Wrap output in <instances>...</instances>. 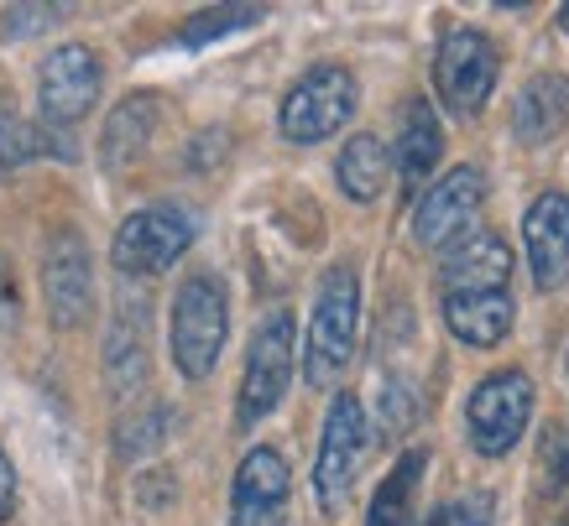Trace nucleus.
<instances>
[{"label": "nucleus", "mask_w": 569, "mask_h": 526, "mask_svg": "<svg viewBox=\"0 0 569 526\" xmlns=\"http://www.w3.org/2000/svg\"><path fill=\"white\" fill-rule=\"evenodd\" d=\"M533 423V381L522 371H491L476 381L466 402V433L470 448L486 458H507L518 448V438Z\"/></svg>", "instance_id": "0eeeda50"}, {"label": "nucleus", "mask_w": 569, "mask_h": 526, "mask_svg": "<svg viewBox=\"0 0 569 526\" xmlns=\"http://www.w3.org/2000/svg\"><path fill=\"white\" fill-rule=\"evenodd\" d=\"M152 125H157V100L152 94H126L110 115H104V131H100V162L110 172H121L126 162H137L152 141Z\"/></svg>", "instance_id": "a211bd4d"}, {"label": "nucleus", "mask_w": 569, "mask_h": 526, "mask_svg": "<svg viewBox=\"0 0 569 526\" xmlns=\"http://www.w3.org/2000/svg\"><path fill=\"white\" fill-rule=\"evenodd\" d=\"M17 510V464L6 458V448H0V522Z\"/></svg>", "instance_id": "a878e982"}, {"label": "nucleus", "mask_w": 569, "mask_h": 526, "mask_svg": "<svg viewBox=\"0 0 569 526\" xmlns=\"http://www.w3.org/2000/svg\"><path fill=\"white\" fill-rule=\"evenodd\" d=\"M445 156V131H439V115H433L429 100H408L402 104V125H397V178H402V193H423Z\"/></svg>", "instance_id": "2eb2a0df"}, {"label": "nucleus", "mask_w": 569, "mask_h": 526, "mask_svg": "<svg viewBox=\"0 0 569 526\" xmlns=\"http://www.w3.org/2000/svg\"><path fill=\"white\" fill-rule=\"evenodd\" d=\"M361 104V84L356 73L340 69V63H319L298 79L288 94H282V110H277V125L293 146H313V141H329Z\"/></svg>", "instance_id": "39448f33"}, {"label": "nucleus", "mask_w": 569, "mask_h": 526, "mask_svg": "<svg viewBox=\"0 0 569 526\" xmlns=\"http://www.w3.org/2000/svg\"><path fill=\"white\" fill-rule=\"evenodd\" d=\"M445 328L470 350H497L512 334V292H445Z\"/></svg>", "instance_id": "dca6fc26"}, {"label": "nucleus", "mask_w": 569, "mask_h": 526, "mask_svg": "<svg viewBox=\"0 0 569 526\" xmlns=\"http://www.w3.org/2000/svg\"><path fill=\"white\" fill-rule=\"evenodd\" d=\"M356 340H361V282H356V266L340 261L319 276V292H313L309 340H303V381L313 391H329L346 375Z\"/></svg>", "instance_id": "f257e3e1"}, {"label": "nucleus", "mask_w": 569, "mask_h": 526, "mask_svg": "<svg viewBox=\"0 0 569 526\" xmlns=\"http://www.w3.org/2000/svg\"><path fill=\"white\" fill-rule=\"evenodd\" d=\"M429 469V454L423 448H408L397 458V469L381 479L377 500H371V522L366 526H408L413 522V495H418V479Z\"/></svg>", "instance_id": "412c9836"}, {"label": "nucleus", "mask_w": 569, "mask_h": 526, "mask_svg": "<svg viewBox=\"0 0 569 526\" xmlns=\"http://www.w3.org/2000/svg\"><path fill=\"white\" fill-rule=\"evenodd\" d=\"M507 282H512V245L497 230H470L439 261L445 292H507Z\"/></svg>", "instance_id": "4468645a"}, {"label": "nucleus", "mask_w": 569, "mask_h": 526, "mask_svg": "<svg viewBox=\"0 0 569 526\" xmlns=\"http://www.w3.org/2000/svg\"><path fill=\"white\" fill-rule=\"evenodd\" d=\"M387 172H392V156H387V146H381L377 136H350L346 146H340L335 178H340V193H346V199H356V204L381 199Z\"/></svg>", "instance_id": "6ab92c4d"}, {"label": "nucleus", "mask_w": 569, "mask_h": 526, "mask_svg": "<svg viewBox=\"0 0 569 526\" xmlns=\"http://www.w3.org/2000/svg\"><path fill=\"white\" fill-rule=\"evenodd\" d=\"M522 245H528V272L538 292L565 287L569 276V193L549 188L538 193L522 214Z\"/></svg>", "instance_id": "ddd939ff"}, {"label": "nucleus", "mask_w": 569, "mask_h": 526, "mask_svg": "<svg viewBox=\"0 0 569 526\" xmlns=\"http://www.w3.org/2000/svg\"><path fill=\"white\" fill-rule=\"evenodd\" d=\"M42 297H48V318L58 328L84 323L89 303H94V261L79 230H58L42 251Z\"/></svg>", "instance_id": "9b49d317"}, {"label": "nucleus", "mask_w": 569, "mask_h": 526, "mask_svg": "<svg viewBox=\"0 0 569 526\" xmlns=\"http://www.w3.org/2000/svg\"><path fill=\"white\" fill-rule=\"evenodd\" d=\"M486 522H491V495H466V500L439 510L429 526H486Z\"/></svg>", "instance_id": "393cba45"}, {"label": "nucleus", "mask_w": 569, "mask_h": 526, "mask_svg": "<svg viewBox=\"0 0 569 526\" xmlns=\"http://www.w3.org/2000/svg\"><path fill=\"white\" fill-rule=\"evenodd\" d=\"M100 100V58L84 42H63L42 58L37 73V104L48 125H73L79 115H89V104Z\"/></svg>", "instance_id": "9d476101"}, {"label": "nucleus", "mask_w": 569, "mask_h": 526, "mask_svg": "<svg viewBox=\"0 0 569 526\" xmlns=\"http://www.w3.org/2000/svg\"><path fill=\"white\" fill-rule=\"evenodd\" d=\"M104 381L116 396H137L147 386V340H141V318H116L110 328V344H104Z\"/></svg>", "instance_id": "aec40b11"}, {"label": "nucleus", "mask_w": 569, "mask_h": 526, "mask_svg": "<svg viewBox=\"0 0 569 526\" xmlns=\"http://www.w3.org/2000/svg\"><path fill=\"white\" fill-rule=\"evenodd\" d=\"M224 334H230V297H224L220 276L193 272L173 297V318H168V350L183 381H209L220 365Z\"/></svg>", "instance_id": "f03ea898"}, {"label": "nucleus", "mask_w": 569, "mask_h": 526, "mask_svg": "<svg viewBox=\"0 0 569 526\" xmlns=\"http://www.w3.org/2000/svg\"><path fill=\"white\" fill-rule=\"evenodd\" d=\"M559 27H565V32H569V0H565V6H559Z\"/></svg>", "instance_id": "cd10ccee"}, {"label": "nucleus", "mask_w": 569, "mask_h": 526, "mask_svg": "<svg viewBox=\"0 0 569 526\" xmlns=\"http://www.w3.org/2000/svg\"><path fill=\"white\" fill-rule=\"evenodd\" d=\"M17 318V292H11V266L0 261V328Z\"/></svg>", "instance_id": "bb28decb"}, {"label": "nucleus", "mask_w": 569, "mask_h": 526, "mask_svg": "<svg viewBox=\"0 0 569 526\" xmlns=\"http://www.w3.org/2000/svg\"><path fill=\"white\" fill-rule=\"evenodd\" d=\"M293 365H298V323L288 307H277L257 323L251 350H246V371H241V396H236V423L257 427L267 423L282 396L293 386Z\"/></svg>", "instance_id": "7ed1b4c3"}, {"label": "nucleus", "mask_w": 569, "mask_h": 526, "mask_svg": "<svg viewBox=\"0 0 569 526\" xmlns=\"http://www.w3.org/2000/svg\"><path fill=\"white\" fill-rule=\"evenodd\" d=\"M32 152H37V131L21 125L11 94L0 89V168H11V162H21V156H32Z\"/></svg>", "instance_id": "b1692460"}, {"label": "nucleus", "mask_w": 569, "mask_h": 526, "mask_svg": "<svg viewBox=\"0 0 569 526\" xmlns=\"http://www.w3.org/2000/svg\"><path fill=\"white\" fill-rule=\"evenodd\" d=\"M261 17H267L261 6H214V11H199V17L178 32V42H183V48H204V42H214V37H224V32L257 27Z\"/></svg>", "instance_id": "4be33fe9"}, {"label": "nucleus", "mask_w": 569, "mask_h": 526, "mask_svg": "<svg viewBox=\"0 0 569 526\" xmlns=\"http://www.w3.org/2000/svg\"><path fill=\"white\" fill-rule=\"evenodd\" d=\"M193 235H199V224H193L189 209L147 204L121 220L116 240H110V261H116L121 276H157L189 251Z\"/></svg>", "instance_id": "6e6552de"}, {"label": "nucleus", "mask_w": 569, "mask_h": 526, "mask_svg": "<svg viewBox=\"0 0 569 526\" xmlns=\"http://www.w3.org/2000/svg\"><path fill=\"white\" fill-rule=\"evenodd\" d=\"M366 448H371V427H366L361 396L340 391L325 412V438H319V458H313V500L325 516H340L361 479Z\"/></svg>", "instance_id": "20e7f679"}, {"label": "nucleus", "mask_w": 569, "mask_h": 526, "mask_svg": "<svg viewBox=\"0 0 569 526\" xmlns=\"http://www.w3.org/2000/svg\"><path fill=\"white\" fill-rule=\"evenodd\" d=\"M486 199V178L481 168H449L439 183H429L413 204V240L423 251H449L460 235L476 230Z\"/></svg>", "instance_id": "1a4fd4ad"}, {"label": "nucleus", "mask_w": 569, "mask_h": 526, "mask_svg": "<svg viewBox=\"0 0 569 526\" xmlns=\"http://www.w3.org/2000/svg\"><path fill=\"white\" fill-rule=\"evenodd\" d=\"M162 433H168V407H147V412H137L131 423H121V458L152 454L157 443H162Z\"/></svg>", "instance_id": "5701e85b"}, {"label": "nucleus", "mask_w": 569, "mask_h": 526, "mask_svg": "<svg viewBox=\"0 0 569 526\" xmlns=\"http://www.w3.org/2000/svg\"><path fill=\"white\" fill-rule=\"evenodd\" d=\"M497 73H501V52L497 42L476 27H455L445 32L439 52H433V89L445 100L449 115L460 120H476L497 89Z\"/></svg>", "instance_id": "423d86ee"}, {"label": "nucleus", "mask_w": 569, "mask_h": 526, "mask_svg": "<svg viewBox=\"0 0 569 526\" xmlns=\"http://www.w3.org/2000/svg\"><path fill=\"white\" fill-rule=\"evenodd\" d=\"M293 475L277 448H251L230 485V522L236 526H288Z\"/></svg>", "instance_id": "f8f14e48"}, {"label": "nucleus", "mask_w": 569, "mask_h": 526, "mask_svg": "<svg viewBox=\"0 0 569 526\" xmlns=\"http://www.w3.org/2000/svg\"><path fill=\"white\" fill-rule=\"evenodd\" d=\"M565 125H569V79L565 73H533L518 89V104H512V136L522 146H549Z\"/></svg>", "instance_id": "f3484780"}]
</instances>
